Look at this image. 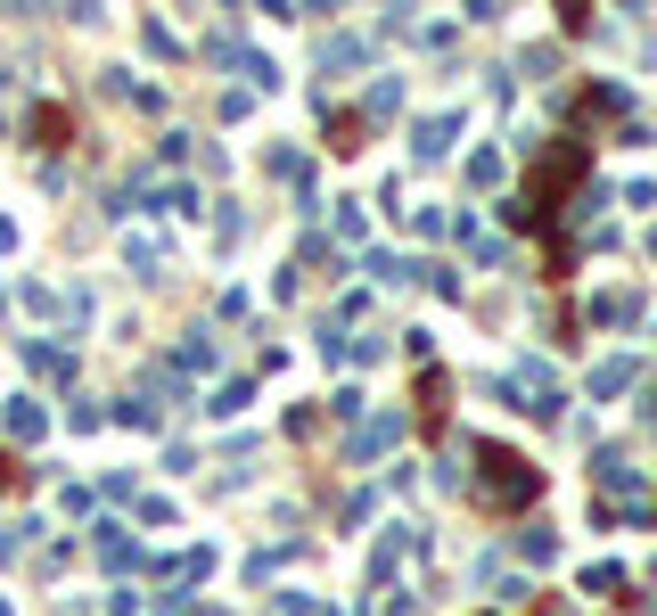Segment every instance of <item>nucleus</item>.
<instances>
[{"label":"nucleus","instance_id":"nucleus-1","mask_svg":"<svg viewBox=\"0 0 657 616\" xmlns=\"http://www.w3.org/2000/svg\"><path fill=\"white\" fill-rule=\"evenodd\" d=\"M485 469H494V477H485V485H494V501H510V509H526V501L542 494V477L526 469L518 453H501V444H485Z\"/></svg>","mask_w":657,"mask_h":616}]
</instances>
